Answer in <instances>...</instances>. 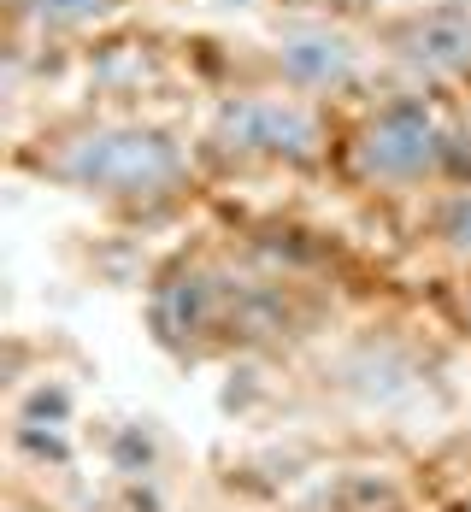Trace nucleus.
I'll list each match as a JSON object with an SVG mask.
<instances>
[{"label": "nucleus", "instance_id": "obj_1", "mask_svg": "<svg viewBox=\"0 0 471 512\" xmlns=\"http://www.w3.org/2000/svg\"><path fill=\"white\" fill-rule=\"evenodd\" d=\"M65 171L77 183H95V189H154V183H165L177 171V154L159 136L124 130V136H89V142H77L71 159H65Z\"/></svg>", "mask_w": 471, "mask_h": 512}, {"label": "nucleus", "instance_id": "obj_2", "mask_svg": "<svg viewBox=\"0 0 471 512\" xmlns=\"http://www.w3.org/2000/svg\"><path fill=\"white\" fill-rule=\"evenodd\" d=\"M436 130H430V118L413 112V106H395V112H383L377 118V130L366 136V165L371 171H383V177H419L424 165L436 159Z\"/></svg>", "mask_w": 471, "mask_h": 512}, {"label": "nucleus", "instance_id": "obj_3", "mask_svg": "<svg viewBox=\"0 0 471 512\" xmlns=\"http://www.w3.org/2000/svg\"><path fill=\"white\" fill-rule=\"evenodd\" d=\"M230 130H242L248 148H277V154L283 148L301 154L313 142V118L301 106H283V101H254V106H242V112H230Z\"/></svg>", "mask_w": 471, "mask_h": 512}, {"label": "nucleus", "instance_id": "obj_4", "mask_svg": "<svg viewBox=\"0 0 471 512\" xmlns=\"http://www.w3.org/2000/svg\"><path fill=\"white\" fill-rule=\"evenodd\" d=\"M289 59V71L295 77H307V83H330V77H342L348 71V48L342 42H330V36H301V42H289L283 48Z\"/></svg>", "mask_w": 471, "mask_h": 512}, {"label": "nucleus", "instance_id": "obj_5", "mask_svg": "<svg viewBox=\"0 0 471 512\" xmlns=\"http://www.w3.org/2000/svg\"><path fill=\"white\" fill-rule=\"evenodd\" d=\"M448 236H454L460 248H471V195L454 201V212H448Z\"/></svg>", "mask_w": 471, "mask_h": 512}]
</instances>
